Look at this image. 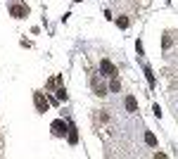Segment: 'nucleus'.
<instances>
[{
  "label": "nucleus",
  "mask_w": 178,
  "mask_h": 159,
  "mask_svg": "<svg viewBox=\"0 0 178 159\" xmlns=\"http://www.w3.org/2000/svg\"><path fill=\"white\" fill-rule=\"evenodd\" d=\"M100 71H102L105 76H116V67H114L109 59H102V62H100Z\"/></svg>",
  "instance_id": "obj_1"
},
{
  "label": "nucleus",
  "mask_w": 178,
  "mask_h": 159,
  "mask_svg": "<svg viewBox=\"0 0 178 159\" xmlns=\"http://www.w3.org/2000/svg\"><path fill=\"white\" fill-rule=\"evenodd\" d=\"M33 102H36V109L38 112H45V109H48V100H45L43 93H33Z\"/></svg>",
  "instance_id": "obj_2"
},
{
  "label": "nucleus",
  "mask_w": 178,
  "mask_h": 159,
  "mask_svg": "<svg viewBox=\"0 0 178 159\" xmlns=\"http://www.w3.org/2000/svg\"><path fill=\"white\" fill-rule=\"evenodd\" d=\"M10 14L17 17V19H22V17L29 14V7H26V5H12V7H10Z\"/></svg>",
  "instance_id": "obj_3"
},
{
  "label": "nucleus",
  "mask_w": 178,
  "mask_h": 159,
  "mask_svg": "<svg viewBox=\"0 0 178 159\" xmlns=\"http://www.w3.org/2000/svg\"><path fill=\"white\" fill-rule=\"evenodd\" d=\"M90 83H93V90H95V95H100V97H102L105 93H107L105 83H100V81H97V76H93V79H90Z\"/></svg>",
  "instance_id": "obj_4"
},
{
  "label": "nucleus",
  "mask_w": 178,
  "mask_h": 159,
  "mask_svg": "<svg viewBox=\"0 0 178 159\" xmlns=\"http://www.w3.org/2000/svg\"><path fill=\"white\" fill-rule=\"evenodd\" d=\"M52 133H55V135H64V133H67V123L62 121V119L52 121Z\"/></svg>",
  "instance_id": "obj_5"
},
{
  "label": "nucleus",
  "mask_w": 178,
  "mask_h": 159,
  "mask_svg": "<svg viewBox=\"0 0 178 159\" xmlns=\"http://www.w3.org/2000/svg\"><path fill=\"white\" fill-rule=\"evenodd\" d=\"M126 109H128V112H138V100H135L133 95L126 97Z\"/></svg>",
  "instance_id": "obj_6"
},
{
  "label": "nucleus",
  "mask_w": 178,
  "mask_h": 159,
  "mask_svg": "<svg viewBox=\"0 0 178 159\" xmlns=\"http://www.w3.org/2000/svg\"><path fill=\"white\" fill-rule=\"evenodd\" d=\"M145 143L150 145V147H157V138H154V133H150V131H145Z\"/></svg>",
  "instance_id": "obj_7"
},
{
  "label": "nucleus",
  "mask_w": 178,
  "mask_h": 159,
  "mask_svg": "<svg viewBox=\"0 0 178 159\" xmlns=\"http://www.w3.org/2000/svg\"><path fill=\"white\" fill-rule=\"evenodd\" d=\"M112 90H114V93H119V90H121V81H119L116 76H112Z\"/></svg>",
  "instance_id": "obj_8"
},
{
  "label": "nucleus",
  "mask_w": 178,
  "mask_h": 159,
  "mask_svg": "<svg viewBox=\"0 0 178 159\" xmlns=\"http://www.w3.org/2000/svg\"><path fill=\"white\" fill-rule=\"evenodd\" d=\"M69 143H71V145L78 143V133H76V131H69Z\"/></svg>",
  "instance_id": "obj_9"
},
{
  "label": "nucleus",
  "mask_w": 178,
  "mask_h": 159,
  "mask_svg": "<svg viewBox=\"0 0 178 159\" xmlns=\"http://www.w3.org/2000/svg\"><path fill=\"white\" fill-rule=\"evenodd\" d=\"M145 76H147V81H150V85H154V74H152L150 69H145Z\"/></svg>",
  "instance_id": "obj_10"
},
{
  "label": "nucleus",
  "mask_w": 178,
  "mask_h": 159,
  "mask_svg": "<svg viewBox=\"0 0 178 159\" xmlns=\"http://www.w3.org/2000/svg\"><path fill=\"white\" fill-rule=\"evenodd\" d=\"M57 97H59V100H67V90L59 88V90H57Z\"/></svg>",
  "instance_id": "obj_11"
},
{
  "label": "nucleus",
  "mask_w": 178,
  "mask_h": 159,
  "mask_svg": "<svg viewBox=\"0 0 178 159\" xmlns=\"http://www.w3.org/2000/svg\"><path fill=\"white\" fill-rule=\"evenodd\" d=\"M119 26L126 29V26H128V19H126V17H121V19H119Z\"/></svg>",
  "instance_id": "obj_12"
}]
</instances>
